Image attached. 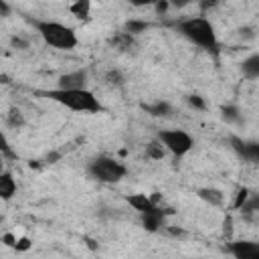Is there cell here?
Returning a JSON list of instances; mask_svg holds the SVG:
<instances>
[{
    "mask_svg": "<svg viewBox=\"0 0 259 259\" xmlns=\"http://www.w3.org/2000/svg\"><path fill=\"white\" fill-rule=\"evenodd\" d=\"M38 95H42L45 99H51L71 111H79V113H99L103 111V105L99 103V99L89 91V89H47V91H36Z\"/></svg>",
    "mask_w": 259,
    "mask_h": 259,
    "instance_id": "cell-1",
    "label": "cell"
},
{
    "mask_svg": "<svg viewBox=\"0 0 259 259\" xmlns=\"http://www.w3.org/2000/svg\"><path fill=\"white\" fill-rule=\"evenodd\" d=\"M176 30L188 38L192 45L208 51V53H217L219 51V38L214 32V26L204 18V16H190L184 18L180 22H176Z\"/></svg>",
    "mask_w": 259,
    "mask_h": 259,
    "instance_id": "cell-2",
    "label": "cell"
},
{
    "mask_svg": "<svg viewBox=\"0 0 259 259\" xmlns=\"http://www.w3.org/2000/svg\"><path fill=\"white\" fill-rule=\"evenodd\" d=\"M36 32L40 34V38L59 51H73L77 47V32L75 28L63 24V22H55V20H34L32 22Z\"/></svg>",
    "mask_w": 259,
    "mask_h": 259,
    "instance_id": "cell-3",
    "label": "cell"
},
{
    "mask_svg": "<svg viewBox=\"0 0 259 259\" xmlns=\"http://www.w3.org/2000/svg\"><path fill=\"white\" fill-rule=\"evenodd\" d=\"M87 174L97 180V182H103V184H117L125 174V166L109 156H97L93 158L89 164H87Z\"/></svg>",
    "mask_w": 259,
    "mask_h": 259,
    "instance_id": "cell-4",
    "label": "cell"
},
{
    "mask_svg": "<svg viewBox=\"0 0 259 259\" xmlns=\"http://www.w3.org/2000/svg\"><path fill=\"white\" fill-rule=\"evenodd\" d=\"M156 138H158V140L162 142V146H164L168 152H172L176 158H182V156L188 154V152L192 150V146H194L192 136L186 134L184 130H160Z\"/></svg>",
    "mask_w": 259,
    "mask_h": 259,
    "instance_id": "cell-5",
    "label": "cell"
},
{
    "mask_svg": "<svg viewBox=\"0 0 259 259\" xmlns=\"http://www.w3.org/2000/svg\"><path fill=\"white\" fill-rule=\"evenodd\" d=\"M231 146L241 160L249 164H259V142H249L239 136H231Z\"/></svg>",
    "mask_w": 259,
    "mask_h": 259,
    "instance_id": "cell-6",
    "label": "cell"
},
{
    "mask_svg": "<svg viewBox=\"0 0 259 259\" xmlns=\"http://www.w3.org/2000/svg\"><path fill=\"white\" fill-rule=\"evenodd\" d=\"M229 253L237 259H259V243L255 241H235L229 245Z\"/></svg>",
    "mask_w": 259,
    "mask_h": 259,
    "instance_id": "cell-7",
    "label": "cell"
},
{
    "mask_svg": "<svg viewBox=\"0 0 259 259\" xmlns=\"http://www.w3.org/2000/svg\"><path fill=\"white\" fill-rule=\"evenodd\" d=\"M87 83V71L79 69L73 73H65L59 77V87L61 89H85Z\"/></svg>",
    "mask_w": 259,
    "mask_h": 259,
    "instance_id": "cell-8",
    "label": "cell"
},
{
    "mask_svg": "<svg viewBox=\"0 0 259 259\" xmlns=\"http://www.w3.org/2000/svg\"><path fill=\"white\" fill-rule=\"evenodd\" d=\"M164 225V210L160 206H154L146 212H142V227L150 233H156Z\"/></svg>",
    "mask_w": 259,
    "mask_h": 259,
    "instance_id": "cell-9",
    "label": "cell"
},
{
    "mask_svg": "<svg viewBox=\"0 0 259 259\" xmlns=\"http://www.w3.org/2000/svg\"><path fill=\"white\" fill-rule=\"evenodd\" d=\"M156 200H158V196H148V194H132V196H127L130 206H134L140 214L150 210V208H154V206H158Z\"/></svg>",
    "mask_w": 259,
    "mask_h": 259,
    "instance_id": "cell-10",
    "label": "cell"
},
{
    "mask_svg": "<svg viewBox=\"0 0 259 259\" xmlns=\"http://www.w3.org/2000/svg\"><path fill=\"white\" fill-rule=\"evenodd\" d=\"M241 73L245 79H259V53L249 55L241 63Z\"/></svg>",
    "mask_w": 259,
    "mask_h": 259,
    "instance_id": "cell-11",
    "label": "cell"
},
{
    "mask_svg": "<svg viewBox=\"0 0 259 259\" xmlns=\"http://www.w3.org/2000/svg\"><path fill=\"white\" fill-rule=\"evenodd\" d=\"M16 194V180L12 178L10 172H2L0 174V196L2 200H10Z\"/></svg>",
    "mask_w": 259,
    "mask_h": 259,
    "instance_id": "cell-12",
    "label": "cell"
},
{
    "mask_svg": "<svg viewBox=\"0 0 259 259\" xmlns=\"http://www.w3.org/2000/svg\"><path fill=\"white\" fill-rule=\"evenodd\" d=\"M196 194H198V198H202L204 202H208L212 206H221L223 200H225V194L217 188H198Z\"/></svg>",
    "mask_w": 259,
    "mask_h": 259,
    "instance_id": "cell-13",
    "label": "cell"
},
{
    "mask_svg": "<svg viewBox=\"0 0 259 259\" xmlns=\"http://www.w3.org/2000/svg\"><path fill=\"white\" fill-rule=\"evenodd\" d=\"M142 109L148 111L154 117H164V115H170V111H172L170 103H166V101H156L152 105H142Z\"/></svg>",
    "mask_w": 259,
    "mask_h": 259,
    "instance_id": "cell-14",
    "label": "cell"
},
{
    "mask_svg": "<svg viewBox=\"0 0 259 259\" xmlns=\"http://www.w3.org/2000/svg\"><path fill=\"white\" fill-rule=\"evenodd\" d=\"M71 14L81 18V20H87L89 18V10H91V0H75L71 4Z\"/></svg>",
    "mask_w": 259,
    "mask_h": 259,
    "instance_id": "cell-15",
    "label": "cell"
},
{
    "mask_svg": "<svg viewBox=\"0 0 259 259\" xmlns=\"http://www.w3.org/2000/svg\"><path fill=\"white\" fill-rule=\"evenodd\" d=\"M221 113H223V117L227 121H237L239 119V109L235 105H223L221 107Z\"/></svg>",
    "mask_w": 259,
    "mask_h": 259,
    "instance_id": "cell-16",
    "label": "cell"
},
{
    "mask_svg": "<svg viewBox=\"0 0 259 259\" xmlns=\"http://www.w3.org/2000/svg\"><path fill=\"white\" fill-rule=\"evenodd\" d=\"M105 81L109 83V85H115V87H121L123 85V75L119 73V71H109L107 75H105Z\"/></svg>",
    "mask_w": 259,
    "mask_h": 259,
    "instance_id": "cell-17",
    "label": "cell"
},
{
    "mask_svg": "<svg viewBox=\"0 0 259 259\" xmlns=\"http://www.w3.org/2000/svg\"><path fill=\"white\" fill-rule=\"evenodd\" d=\"M243 210L245 212H259V194H255L249 200H245L243 202Z\"/></svg>",
    "mask_w": 259,
    "mask_h": 259,
    "instance_id": "cell-18",
    "label": "cell"
},
{
    "mask_svg": "<svg viewBox=\"0 0 259 259\" xmlns=\"http://www.w3.org/2000/svg\"><path fill=\"white\" fill-rule=\"evenodd\" d=\"M148 156L150 158H162L164 156V150H162V142L158 140V142H152L150 146H148Z\"/></svg>",
    "mask_w": 259,
    "mask_h": 259,
    "instance_id": "cell-19",
    "label": "cell"
},
{
    "mask_svg": "<svg viewBox=\"0 0 259 259\" xmlns=\"http://www.w3.org/2000/svg\"><path fill=\"white\" fill-rule=\"evenodd\" d=\"M8 123H10V125H16V127H20V125L24 123V119H22V113H20L18 109H12V111H10V115H8Z\"/></svg>",
    "mask_w": 259,
    "mask_h": 259,
    "instance_id": "cell-20",
    "label": "cell"
},
{
    "mask_svg": "<svg viewBox=\"0 0 259 259\" xmlns=\"http://www.w3.org/2000/svg\"><path fill=\"white\" fill-rule=\"evenodd\" d=\"M125 28H127L130 32H140V30H146V28H148V22H134V20H132V22L125 24Z\"/></svg>",
    "mask_w": 259,
    "mask_h": 259,
    "instance_id": "cell-21",
    "label": "cell"
},
{
    "mask_svg": "<svg viewBox=\"0 0 259 259\" xmlns=\"http://www.w3.org/2000/svg\"><path fill=\"white\" fill-rule=\"evenodd\" d=\"M196 2H198V6L202 10H210V8H214L219 4V0H196Z\"/></svg>",
    "mask_w": 259,
    "mask_h": 259,
    "instance_id": "cell-22",
    "label": "cell"
},
{
    "mask_svg": "<svg viewBox=\"0 0 259 259\" xmlns=\"http://www.w3.org/2000/svg\"><path fill=\"white\" fill-rule=\"evenodd\" d=\"M168 2H170L174 8H186V6H188L190 2H194V0H168Z\"/></svg>",
    "mask_w": 259,
    "mask_h": 259,
    "instance_id": "cell-23",
    "label": "cell"
},
{
    "mask_svg": "<svg viewBox=\"0 0 259 259\" xmlns=\"http://www.w3.org/2000/svg\"><path fill=\"white\" fill-rule=\"evenodd\" d=\"M188 101H190V105H196V107H200V109L204 107V103H202V99H200L198 95H190Z\"/></svg>",
    "mask_w": 259,
    "mask_h": 259,
    "instance_id": "cell-24",
    "label": "cell"
},
{
    "mask_svg": "<svg viewBox=\"0 0 259 259\" xmlns=\"http://www.w3.org/2000/svg\"><path fill=\"white\" fill-rule=\"evenodd\" d=\"M132 6H150V4H154L156 0H127Z\"/></svg>",
    "mask_w": 259,
    "mask_h": 259,
    "instance_id": "cell-25",
    "label": "cell"
}]
</instances>
